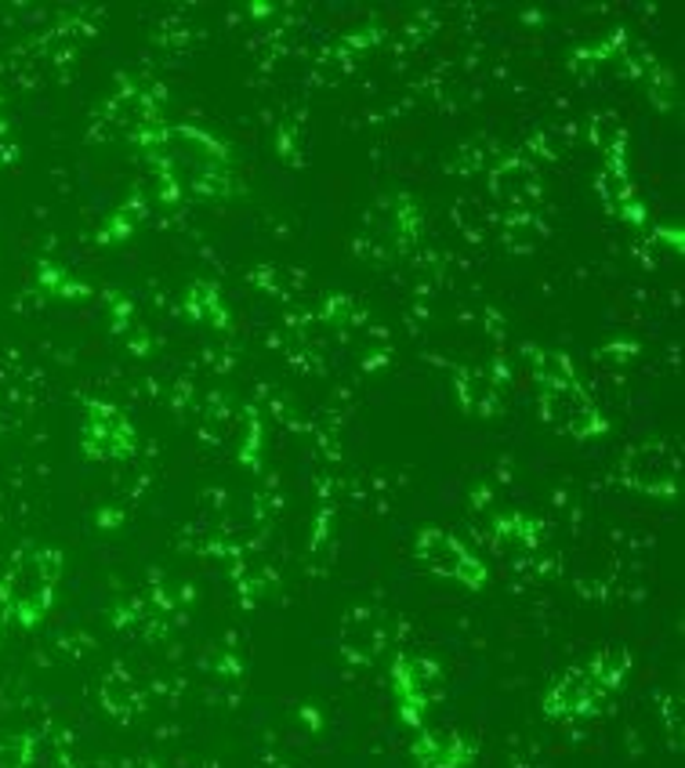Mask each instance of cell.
Listing matches in <instances>:
<instances>
[{
	"mask_svg": "<svg viewBox=\"0 0 685 768\" xmlns=\"http://www.w3.org/2000/svg\"><path fill=\"white\" fill-rule=\"evenodd\" d=\"M537 356V381H540V410L555 428L576 435V439H595V435H606L609 424L592 403V396L584 392L581 381H576L573 366L559 352H534Z\"/></svg>",
	"mask_w": 685,
	"mask_h": 768,
	"instance_id": "1",
	"label": "cell"
},
{
	"mask_svg": "<svg viewBox=\"0 0 685 768\" xmlns=\"http://www.w3.org/2000/svg\"><path fill=\"white\" fill-rule=\"evenodd\" d=\"M413 554H418L421 565H429V573L443 576V581H454L468 591H482L490 581L487 565H482L479 554H471L465 543L446 529H421L418 540H413Z\"/></svg>",
	"mask_w": 685,
	"mask_h": 768,
	"instance_id": "2",
	"label": "cell"
},
{
	"mask_svg": "<svg viewBox=\"0 0 685 768\" xmlns=\"http://www.w3.org/2000/svg\"><path fill=\"white\" fill-rule=\"evenodd\" d=\"M392 696L399 718L407 725L421 729L432 700L439 696V667L424 656H399L392 664Z\"/></svg>",
	"mask_w": 685,
	"mask_h": 768,
	"instance_id": "3",
	"label": "cell"
},
{
	"mask_svg": "<svg viewBox=\"0 0 685 768\" xmlns=\"http://www.w3.org/2000/svg\"><path fill=\"white\" fill-rule=\"evenodd\" d=\"M631 454L646 460L642 471H624L631 490L649 493V497H671V493H678V460L667 446L649 443V446H635Z\"/></svg>",
	"mask_w": 685,
	"mask_h": 768,
	"instance_id": "4",
	"label": "cell"
},
{
	"mask_svg": "<svg viewBox=\"0 0 685 768\" xmlns=\"http://www.w3.org/2000/svg\"><path fill=\"white\" fill-rule=\"evenodd\" d=\"M418 754V765L421 768H465L471 758H476V747H468V740H443L435 732H424V740L413 747Z\"/></svg>",
	"mask_w": 685,
	"mask_h": 768,
	"instance_id": "5",
	"label": "cell"
},
{
	"mask_svg": "<svg viewBox=\"0 0 685 768\" xmlns=\"http://www.w3.org/2000/svg\"><path fill=\"white\" fill-rule=\"evenodd\" d=\"M41 287L44 290H52V294H88V287H80V283H73V276H69V272H62V268H55L52 262H44L41 265Z\"/></svg>",
	"mask_w": 685,
	"mask_h": 768,
	"instance_id": "6",
	"label": "cell"
}]
</instances>
